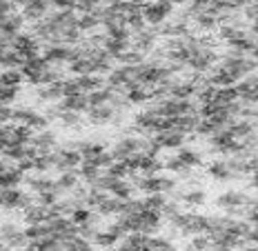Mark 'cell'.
<instances>
[{
	"label": "cell",
	"instance_id": "1",
	"mask_svg": "<svg viewBox=\"0 0 258 251\" xmlns=\"http://www.w3.org/2000/svg\"><path fill=\"white\" fill-rule=\"evenodd\" d=\"M209 247V240L207 238H196V240H194V249H196V251H205Z\"/></svg>",
	"mask_w": 258,
	"mask_h": 251
},
{
	"label": "cell",
	"instance_id": "2",
	"mask_svg": "<svg viewBox=\"0 0 258 251\" xmlns=\"http://www.w3.org/2000/svg\"><path fill=\"white\" fill-rule=\"evenodd\" d=\"M247 238L254 240V242H258V233H247Z\"/></svg>",
	"mask_w": 258,
	"mask_h": 251
},
{
	"label": "cell",
	"instance_id": "3",
	"mask_svg": "<svg viewBox=\"0 0 258 251\" xmlns=\"http://www.w3.org/2000/svg\"><path fill=\"white\" fill-rule=\"evenodd\" d=\"M243 251H258V249H254V247H249V249H243Z\"/></svg>",
	"mask_w": 258,
	"mask_h": 251
}]
</instances>
